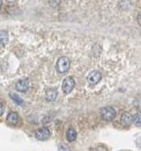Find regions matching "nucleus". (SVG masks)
I'll list each match as a JSON object with an SVG mask.
<instances>
[{
  "instance_id": "8",
  "label": "nucleus",
  "mask_w": 141,
  "mask_h": 151,
  "mask_svg": "<svg viewBox=\"0 0 141 151\" xmlns=\"http://www.w3.org/2000/svg\"><path fill=\"white\" fill-rule=\"evenodd\" d=\"M66 138L69 142H73L77 138V133L74 129L70 128L66 132Z\"/></svg>"
},
{
  "instance_id": "1",
  "label": "nucleus",
  "mask_w": 141,
  "mask_h": 151,
  "mask_svg": "<svg viewBox=\"0 0 141 151\" xmlns=\"http://www.w3.org/2000/svg\"><path fill=\"white\" fill-rule=\"evenodd\" d=\"M116 111L112 107H105L101 109V117L103 120L111 121L116 117Z\"/></svg>"
},
{
  "instance_id": "13",
  "label": "nucleus",
  "mask_w": 141,
  "mask_h": 151,
  "mask_svg": "<svg viewBox=\"0 0 141 151\" xmlns=\"http://www.w3.org/2000/svg\"><path fill=\"white\" fill-rule=\"evenodd\" d=\"M132 121L135 123V125L137 127H140V125H141V119H140V113L139 112L136 113L132 117Z\"/></svg>"
},
{
  "instance_id": "16",
  "label": "nucleus",
  "mask_w": 141,
  "mask_h": 151,
  "mask_svg": "<svg viewBox=\"0 0 141 151\" xmlns=\"http://www.w3.org/2000/svg\"><path fill=\"white\" fill-rule=\"evenodd\" d=\"M137 23L140 24V14H138V16H137Z\"/></svg>"
},
{
  "instance_id": "6",
  "label": "nucleus",
  "mask_w": 141,
  "mask_h": 151,
  "mask_svg": "<svg viewBox=\"0 0 141 151\" xmlns=\"http://www.w3.org/2000/svg\"><path fill=\"white\" fill-rule=\"evenodd\" d=\"M16 88L18 91L24 92L28 90V88H29V82H28V81H26V80H20L17 82Z\"/></svg>"
},
{
  "instance_id": "9",
  "label": "nucleus",
  "mask_w": 141,
  "mask_h": 151,
  "mask_svg": "<svg viewBox=\"0 0 141 151\" xmlns=\"http://www.w3.org/2000/svg\"><path fill=\"white\" fill-rule=\"evenodd\" d=\"M6 121L9 123V124H13V125L17 124V122H18V115H17V113H16V112H10L7 115Z\"/></svg>"
},
{
  "instance_id": "12",
  "label": "nucleus",
  "mask_w": 141,
  "mask_h": 151,
  "mask_svg": "<svg viewBox=\"0 0 141 151\" xmlns=\"http://www.w3.org/2000/svg\"><path fill=\"white\" fill-rule=\"evenodd\" d=\"M10 97H11V99L15 101L17 104H18V105H22L24 102H23V100L19 97V96H17V94H15V93H11L10 94Z\"/></svg>"
},
{
  "instance_id": "15",
  "label": "nucleus",
  "mask_w": 141,
  "mask_h": 151,
  "mask_svg": "<svg viewBox=\"0 0 141 151\" xmlns=\"http://www.w3.org/2000/svg\"><path fill=\"white\" fill-rule=\"evenodd\" d=\"M3 112H4V107L1 103H0V116L3 114Z\"/></svg>"
},
{
  "instance_id": "4",
  "label": "nucleus",
  "mask_w": 141,
  "mask_h": 151,
  "mask_svg": "<svg viewBox=\"0 0 141 151\" xmlns=\"http://www.w3.org/2000/svg\"><path fill=\"white\" fill-rule=\"evenodd\" d=\"M50 135H51L50 130L47 128H45V127L37 129L35 131V138L38 140H42V141H43V140H46L47 139H49L50 138Z\"/></svg>"
},
{
  "instance_id": "2",
  "label": "nucleus",
  "mask_w": 141,
  "mask_h": 151,
  "mask_svg": "<svg viewBox=\"0 0 141 151\" xmlns=\"http://www.w3.org/2000/svg\"><path fill=\"white\" fill-rule=\"evenodd\" d=\"M75 86V81L72 76H68L66 77L63 81V91L65 94H69L70 92H72Z\"/></svg>"
},
{
  "instance_id": "5",
  "label": "nucleus",
  "mask_w": 141,
  "mask_h": 151,
  "mask_svg": "<svg viewBox=\"0 0 141 151\" xmlns=\"http://www.w3.org/2000/svg\"><path fill=\"white\" fill-rule=\"evenodd\" d=\"M101 80V73L99 71H92L87 76V81L91 85L97 84L98 82H100Z\"/></svg>"
},
{
  "instance_id": "3",
  "label": "nucleus",
  "mask_w": 141,
  "mask_h": 151,
  "mask_svg": "<svg viewBox=\"0 0 141 151\" xmlns=\"http://www.w3.org/2000/svg\"><path fill=\"white\" fill-rule=\"evenodd\" d=\"M57 70L60 73H65L70 69V60L67 57H61L57 61Z\"/></svg>"
},
{
  "instance_id": "18",
  "label": "nucleus",
  "mask_w": 141,
  "mask_h": 151,
  "mask_svg": "<svg viewBox=\"0 0 141 151\" xmlns=\"http://www.w3.org/2000/svg\"><path fill=\"white\" fill-rule=\"evenodd\" d=\"M7 1H9V2H13V1H16V0H7Z\"/></svg>"
},
{
  "instance_id": "17",
  "label": "nucleus",
  "mask_w": 141,
  "mask_h": 151,
  "mask_svg": "<svg viewBox=\"0 0 141 151\" xmlns=\"http://www.w3.org/2000/svg\"><path fill=\"white\" fill-rule=\"evenodd\" d=\"M2 6V0H0V7Z\"/></svg>"
},
{
  "instance_id": "11",
  "label": "nucleus",
  "mask_w": 141,
  "mask_h": 151,
  "mask_svg": "<svg viewBox=\"0 0 141 151\" xmlns=\"http://www.w3.org/2000/svg\"><path fill=\"white\" fill-rule=\"evenodd\" d=\"M8 42V34L6 31H0V45H6Z\"/></svg>"
},
{
  "instance_id": "7",
  "label": "nucleus",
  "mask_w": 141,
  "mask_h": 151,
  "mask_svg": "<svg viewBox=\"0 0 141 151\" xmlns=\"http://www.w3.org/2000/svg\"><path fill=\"white\" fill-rule=\"evenodd\" d=\"M120 122H121V124L125 127L129 126L132 123V115L129 112L123 113L121 116V119H120Z\"/></svg>"
},
{
  "instance_id": "10",
  "label": "nucleus",
  "mask_w": 141,
  "mask_h": 151,
  "mask_svg": "<svg viewBox=\"0 0 141 151\" xmlns=\"http://www.w3.org/2000/svg\"><path fill=\"white\" fill-rule=\"evenodd\" d=\"M57 97V91L55 89H49L46 91V100L50 102L53 101Z\"/></svg>"
},
{
  "instance_id": "14",
  "label": "nucleus",
  "mask_w": 141,
  "mask_h": 151,
  "mask_svg": "<svg viewBox=\"0 0 141 151\" xmlns=\"http://www.w3.org/2000/svg\"><path fill=\"white\" fill-rule=\"evenodd\" d=\"M49 1V5L52 6V7H56L58 6L61 3V0H48Z\"/></svg>"
}]
</instances>
